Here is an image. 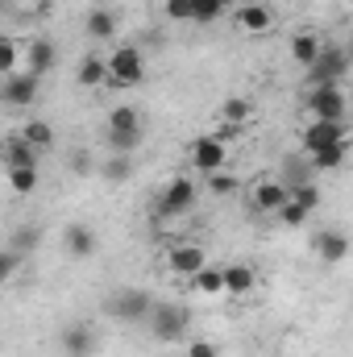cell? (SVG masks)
Wrapping results in <instances>:
<instances>
[{"instance_id":"12","label":"cell","mask_w":353,"mask_h":357,"mask_svg":"<svg viewBox=\"0 0 353 357\" xmlns=\"http://www.w3.org/2000/svg\"><path fill=\"white\" fill-rule=\"evenodd\" d=\"M283 199H287V183H283V178H258L254 191H250L254 212H278Z\"/></svg>"},{"instance_id":"38","label":"cell","mask_w":353,"mask_h":357,"mask_svg":"<svg viewBox=\"0 0 353 357\" xmlns=\"http://www.w3.org/2000/svg\"><path fill=\"white\" fill-rule=\"evenodd\" d=\"M187 357H220V354H216L212 341H191V345H187Z\"/></svg>"},{"instance_id":"8","label":"cell","mask_w":353,"mask_h":357,"mask_svg":"<svg viewBox=\"0 0 353 357\" xmlns=\"http://www.w3.org/2000/svg\"><path fill=\"white\" fill-rule=\"evenodd\" d=\"M341 142H350V129H345L341 121H312V125L299 133L303 154H316V150H324V146H341Z\"/></svg>"},{"instance_id":"15","label":"cell","mask_w":353,"mask_h":357,"mask_svg":"<svg viewBox=\"0 0 353 357\" xmlns=\"http://www.w3.org/2000/svg\"><path fill=\"white\" fill-rule=\"evenodd\" d=\"M233 17H237V25L246 33H270L274 29V8L270 4H241Z\"/></svg>"},{"instance_id":"21","label":"cell","mask_w":353,"mask_h":357,"mask_svg":"<svg viewBox=\"0 0 353 357\" xmlns=\"http://www.w3.org/2000/svg\"><path fill=\"white\" fill-rule=\"evenodd\" d=\"M104 79H108L104 59H100V54H84V59H80V67H75V84H80V88H100Z\"/></svg>"},{"instance_id":"2","label":"cell","mask_w":353,"mask_h":357,"mask_svg":"<svg viewBox=\"0 0 353 357\" xmlns=\"http://www.w3.org/2000/svg\"><path fill=\"white\" fill-rule=\"evenodd\" d=\"M187 324H191V316H187V307H179V303H150V312H146V328L154 333V341H163V345H175L187 337Z\"/></svg>"},{"instance_id":"17","label":"cell","mask_w":353,"mask_h":357,"mask_svg":"<svg viewBox=\"0 0 353 357\" xmlns=\"http://www.w3.org/2000/svg\"><path fill=\"white\" fill-rule=\"evenodd\" d=\"M316 254H320V262H345L350 237H345L341 229H324V233L316 237Z\"/></svg>"},{"instance_id":"4","label":"cell","mask_w":353,"mask_h":357,"mask_svg":"<svg viewBox=\"0 0 353 357\" xmlns=\"http://www.w3.org/2000/svg\"><path fill=\"white\" fill-rule=\"evenodd\" d=\"M303 71H308V88H341V79L350 71V54L341 46H320L316 63Z\"/></svg>"},{"instance_id":"14","label":"cell","mask_w":353,"mask_h":357,"mask_svg":"<svg viewBox=\"0 0 353 357\" xmlns=\"http://www.w3.org/2000/svg\"><path fill=\"white\" fill-rule=\"evenodd\" d=\"M21 54H25V71L38 75V79L54 67V42H50V38H33V42H25Z\"/></svg>"},{"instance_id":"26","label":"cell","mask_w":353,"mask_h":357,"mask_svg":"<svg viewBox=\"0 0 353 357\" xmlns=\"http://www.w3.org/2000/svg\"><path fill=\"white\" fill-rule=\"evenodd\" d=\"M38 241H42V229H38V225H21V229H13V237H8V250H13L17 258H25V254L38 250Z\"/></svg>"},{"instance_id":"9","label":"cell","mask_w":353,"mask_h":357,"mask_svg":"<svg viewBox=\"0 0 353 357\" xmlns=\"http://www.w3.org/2000/svg\"><path fill=\"white\" fill-rule=\"evenodd\" d=\"M150 295L146 291H117L112 299H108V316L112 320H121V324H142L146 320V312H150Z\"/></svg>"},{"instance_id":"7","label":"cell","mask_w":353,"mask_h":357,"mask_svg":"<svg viewBox=\"0 0 353 357\" xmlns=\"http://www.w3.org/2000/svg\"><path fill=\"white\" fill-rule=\"evenodd\" d=\"M308 112H312V121H341L345 125V112H350L345 91L341 88H312L308 91Z\"/></svg>"},{"instance_id":"33","label":"cell","mask_w":353,"mask_h":357,"mask_svg":"<svg viewBox=\"0 0 353 357\" xmlns=\"http://www.w3.org/2000/svg\"><path fill=\"white\" fill-rule=\"evenodd\" d=\"M287 191H291V199H295V204H303L308 212H316V208H320V191H316L312 183H299V187H287Z\"/></svg>"},{"instance_id":"36","label":"cell","mask_w":353,"mask_h":357,"mask_svg":"<svg viewBox=\"0 0 353 357\" xmlns=\"http://www.w3.org/2000/svg\"><path fill=\"white\" fill-rule=\"evenodd\" d=\"M163 8H167L171 21H187V17H191V0H167Z\"/></svg>"},{"instance_id":"13","label":"cell","mask_w":353,"mask_h":357,"mask_svg":"<svg viewBox=\"0 0 353 357\" xmlns=\"http://www.w3.org/2000/svg\"><path fill=\"white\" fill-rule=\"evenodd\" d=\"M63 250H67L71 258H91V254L100 250V237H96L91 225H67V229H63Z\"/></svg>"},{"instance_id":"22","label":"cell","mask_w":353,"mask_h":357,"mask_svg":"<svg viewBox=\"0 0 353 357\" xmlns=\"http://www.w3.org/2000/svg\"><path fill=\"white\" fill-rule=\"evenodd\" d=\"M17 137H21L29 150H50V146H54V125H46V121H25Z\"/></svg>"},{"instance_id":"20","label":"cell","mask_w":353,"mask_h":357,"mask_svg":"<svg viewBox=\"0 0 353 357\" xmlns=\"http://www.w3.org/2000/svg\"><path fill=\"white\" fill-rule=\"evenodd\" d=\"M220 282H225V291L229 295H250L254 291V282H258V274H254V266H225L220 270Z\"/></svg>"},{"instance_id":"24","label":"cell","mask_w":353,"mask_h":357,"mask_svg":"<svg viewBox=\"0 0 353 357\" xmlns=\"http://www.w3.org/2000/svg\"><path fill=\"white\" fill-rule=\"evenodd\" d=\"M229 4H233V0H191V17H187V21L212 25V21H220V17L229 13Z\"/></svg>"},{"instance_id":"10","label":"cell","mask_w":353,"mask_h":357,"mask_svg":"<svg viewBox=\"0 0 353 357\" xmlns=\"http://www.w3.org/2000/svg\"><path fill=\"white\" fill-rule=\"evenodd\" d=\"M38 75H29V71H13V75H4L0 79V100L8 104V108H29L33 100H38Z\"/></svg>"},{"instance_id":"31","label":"cell","mask_w":353,"mask_h":357,"mask_svg":"<svg viewBox=\"0 0 353 357\" xmlns=\"http://www.w3.org/2000/svg\"><path fill=\"white\" fill-rule=\"evenodd\" d=\"M100 175L108 178V183H125V178L133 175V167H129V154H112V158L100 167Z\"/></svg>"},{"instance_id":"11","label":"cell","mask_w":353,"mask_h":357,"mask_svg":"<svg viewBox=\"0 0 353 357\" xmlns=\"http://www.w3.org/2000/svg\"><path fill=\"white\" fill-rule=\"evenodd\" d=\"M208 266V254H204V245H195V241H175L171 250H167V270L179 274V278H191L195 270Z\"/></svg>"},{"instance_id":"34","label":"cell","mask_w":353,"mask_h":357,"mask_svg":"<svg viewBox=\"0 0 353 357\" xmlns=\"http://www.w3.org/2000/svg\"><path fill=\"white\" fill-rule=\"evenodd\" d=\"M208 191L212 195H233L237 191V178L229 175V171H216V175H208Z\"/></svg>"},{"instance_id":"29","label":"cell","mask_w":353,"mask_h":357,"mask_svg":"<svg viewBox=\"0 0 353 357\" xmlns=\"http://www.w3.org/2000/svg\"><path fill=\"white\" fill-rule=\"evenodd\" d=\"M17 63H21V42H13V38H4V33H0V79H4V75H13V71H17Z\"/></svg>"},{"instance_id":"5","label":"cell","mask_w":353,"mask_h":357,"mask_svg":"<svg viewBox=\"0 0 353 357\" xmlns=\"http://www.w3.org/2000/svg\"><path fill=\"white\" fill-rule=\"evenodd\" d=\"M187 154H191V171H195V175H216V171H225V162H229L225 137H195V142L187 146Z\"/></svg>"},{"instance_id":"3","label":"cell","mask_w":353,"mask_h":357,"mask_svg":"<svg viewBox=\"0 0 353 357\" xmlns=\"http://www.w3.org/2000/svg\"><path fill=\"white\" fill-rule=\"evenodd\" d=\"M104 67H108V79H104L108 88H137L146 79V59L137 46H117L104 59Z\"/></svg>"},{"instance_id":"18","label":"cell","mask_w":353,"mask_h":357,"mask_svg":"<svg viewBox=\"0 0 353 357\" xmlns=\"http://www.w3.org/2000/svg\"><path fill=\"white\" fill-rule=\"evenodd\" d=\"M84 33H88L91 42H108L117 33V13L112 8H91L88 17H84Z\"/></svg>"},{"instance_id":"1","label":"cell","mask_w":353,"mask_h":357,"mask_svg":"<svg viewBox=\"0 0 353 357\" xmlns=\"http://www.w3.org/2000/svg\"><path fill=\"white\" fill-rule=\"evenodd\" d=\"M104 133H108V150H112V154H133L137 142H142V112H137L133 104L112 108Z\"/></svg>"},{"instance_id":"23","label":"cell","mask_w":353,"mask_h":357,"mask_svg":"<svg viewBox=\"0 0 353 357\" xmlns=\"http://www.w3.org/2000/svg\"><path fill=\"white\" fill-rule=\"evenodd\" d=\"M320 33H295L291 38V59L299 63V67H312L316 63V54H320Z\"/></svg>"},{"instance_id":"30","label":"cell","mask_w":353,"mask_h":357,"mask_svg":"<svg viewBox=\"0 0 353 357\" xmlns=\"http://www.w3.org/2000/svg\"><path fill=\"white\" fill-rule=\"evenodd\" d=\"M191 282H195V291H204V295H220L225 291V282H220V270L216 266H204L191 274Z\"/></svg>"},{"instance_id":"28","label":"cell","mask_w":353,"mask_h":357,"mask_svg":"<svg viewBox=\"0 0 353 357\" xmlns=\"http://www.w3.org/2000/svg\"><path fill=\"white\" fill-rule=\"evenodd\" d=\"M220 116H225L229 125H246V121L254 116V104H250V100H241V96H233V100H225V104H220Z\"/></svg>"},{"instance_id":"37","label":"cell","mask_w":353,"mask_h":357,"mask_svg":"<svg viewBox=\"0 0 353 357\" xmlns=\"http://www.w3.org/2000/svg\"><path fill=\"white\" fill-rule=\"evenodd\" d=\"M91 167H96V162H91L88 150H75V154H71V171H75V175H88Z\"/></svg>"},{"instance_id":"25","label":"cell","mask_w":353,"mask_h":357,"mask_svg":"<svg viewBox=\"0 0 353 357\" xmlns=\"http://www.w3.org/2000/svg\"><path fill=\"white\" fill-rule=\"evenodd\" d=\"M4 167L13 171V167H38V150H29L21 137H8L4 142Z\"/></svg>"},{"instance_id":"35","label":"cell","mask_w":353,"mask_h":357,"mask_svg":"<svg viewBox=\"0 0 353 357\" xmlns=\"http://www.w3.org/2000/svg\"><path fill=\"white\" fill-rule=\"evenodd\" d=\"M17 266H21V258H17L13 250H0V287H4V282L17 274Z\"/></svg>"},{"instance_id":"19","label":"cell","mask_w":353,"mask_h":357,"mask_svg":"<svg viewBox=\"0 0 353 357\" xmlns=\"http://www.w3.org/2000/svg\"><path fill=\"white\" fill-rule=\"evenodd\" d=\"M345 154H350V142H341V146H324V150L303 154V158H308L312 175H320V171H337V167H345Z\"/></svg>"},{"instance_id":"27","label":"cell","mask_w":353,"mask_h":357,"mask_svg":"<svg viewBox=\"0 0 353 357\" xmlns=\"http://www.w3.org/2000/svg\"><path fill=\"white\" fill-rule=\"evenodd\" d=\"M8 191L13 195H33L38 191V167H13L8 171Z\"/></svg>"},{"instance_id":"16","label":"cell","mask_w":353,"mask_h":357,"mask_svg":"<svg viewBox=\"0 0 353 357\" xmlns=\"http://www.w3.org/2000/svg\"><path fill=\"white\" fill-rule=\"evenodd\" d=\"M63 354L67 357H91L96 354V328L91 324H71L67 333H63Z\"/></svg>"},{"instance_id":"6","label":"cell","mask_w":353,"mask_h":357,"mask_svg":"<svg viewBox=\"0 0 353 357\" xmlns=\"http://www.w3.org/2000/svg\"><path fill=\"white\" fill-rule=\"evenodd\" d=\"M195 178L187 175H175L167 183V191L158 195V216H183V212H191L195 208Z\"/></svg>"},{"instance_id":"32","label":"cell","mask_w":353,"mask_h":357,"mask_svg":"<svg viewBox=\"0 0 353 357\" xmlns=\"http://www.w3.org/2000/svg\"><path fill=\"white\" fill-rule=\"evenodd\" d=\"M274 216H278L283 225H291V229H295V225H303V220H308V208H303V204H295V199H291V191H287V199H283V208H278Z\"/></svg>"}]
</instances>
